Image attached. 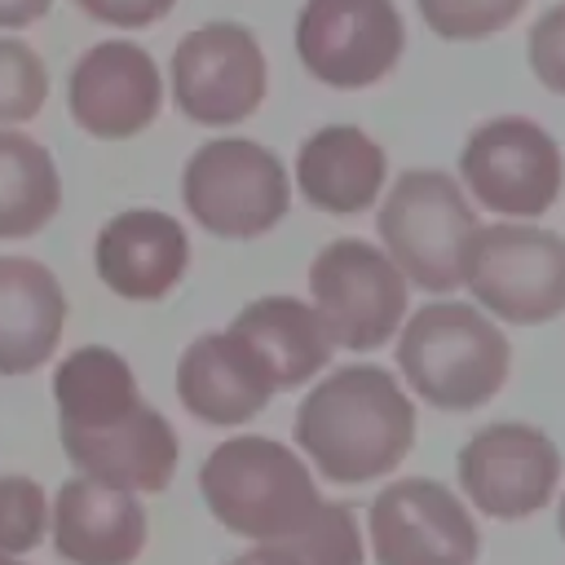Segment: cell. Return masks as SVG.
<instances>
[{
    "label": "cell",
    "mask_w": 565,
    "mask_h": 565,
    "mask_svg": "<svg viewBox=\"0 0 565 565\" xmlns=\"http://www.w3.org/2000/svg\"><path fill=\"white\" fill-rule=\"evenodd\" d=\"M296 446L335 486L388 477L415 446V402L393 371L353 362L318 380L296 406Z\"/></svg>",
    "instance_id": "1"
},
{
    "label": "cell",
    "mask_w": 565,
    "mask_h": 565,
    "mask_svg": "<svg viewBox=\"0 0 565 565\" xmlns=\"http://www.w3.org/2000/svg\"><path fill=\"white\" fill-rule=\"evenodd\" d=\"M397 331V371L437 411H477L508 384L512 344L477 305L433 300Z\"/></svg>",
    "instance_id": "2"
},
{
    "label": "cell",
    "mask_w": 565,
    "mask_h": 565,
    "mask_svg": "<svg viewBox=\"0 0 565 565\" xmlns=\"http://www.w3.org/2000/svg\"><path fill=\"white\" fill-rule=\"evenodd\" d=\"M199 494L230 534L252 543H287L322 503L309 463L291 446L256 433L230 437L203 459Z\"/></svg>",
    "instance_id": "3"
},
{
    "label": "cell",
    "mask_w": 565,
    "mask_h": 565,
    "mask_svg": "<svg viewBox=\"0 0 565 565\" xmlns=\"http://www.w3.org/2000/svg\"><path fill=\"white\" fill-rule=\"evenodd\" d=\"M477 212L459 185V177L441 168H406L393 177L375 234L402 278L419 291H455L463 282L468 243L477 234Z\"/></svg>",
    "instance_id": "4"
},
{
    "label": "cell",
    "mask_w": 565,
    "mask_h": 565,
    "mask_svg": "<svg viewBox=\"0 0 565 565\" xmlns=\"http://www.w3.org/2000/svg\"><path fill=\"white\" fill-rule=\"evenodd\" d=\"M181 203L216 238H260L291 212V177L269 146L212 137L181 168Z\"/></svg>",
    "instance_id": "5"
},
{
    "label": "cell",
    "mask_w": 565,
    "mask_h": 565,
    "mask_svg": "<svg viewBox=\"0 0 565 565\" xmlns=\"http://www.w3.org/2000/svg\"><path fill=\"white\" fill-rule=\"evenodd\" d=\"M463 287L499 322L543 327L565 313V234L534 221L477 225L463 260Z\"/></svg>",
    "instance_id": "6"
},
{
    "label": "cell",
    "mask_w": 565,
    "mask_h": 565,
    "mask_svg": "<svg viewBox=\"0 0 565 565\" xmlns=\"http://www.w3.org/2000/svg\"><path fill=\"white\" fill-rule=\"evenodd\" d=\"M309 296L335 349L371 353L397 335L411 282L384 247L366 238H331L309 260Z\"/></svg>",
    "instance_id": "7"
},
{
    "label": "cell",
    "mask_w": 565,
    "mask_h": 565,
    "mask_svg": "<svg viewBox=\"0 0 565 565\" xmlns=\"http://www.w3.org/2000/svg\"><path fill=\"white\" fill-rule=\"evenodd\" d=\"M459 181L481 207L512 221H534L561 199L565 154L543 124L525 115H494L468 132Z\"/></svg>",
    "instance_id": "8"
},
{
    "label": "cell",
    "mask_w": 565,
    "mask_h": 565,
    "mask_svg": "<svg viewBox=\"0 0 565 565\" xmlns=\"http://www.w3.org/2000/svg\"><path fill=\"white\" fill-rule=\"evenodd\" d=\"M168 79L185 119L203 128H230L256 115L265 102L269 66L260 40L243 22H207L177 40Z\"/></svg>",
    "instance_id": "9"
},
{
    "label": "cell",
    "mask_w": 565,
    "mask_h": 565,
    "mask_svg": "<svg viewBox=\"0 0 565 565\" xmlns=\"http://www.w3.org/2000/svg\"><path fill=\"white\" fill-rule=\"evenodd\" d=\"M406 49L393 0H305L296 13V57L327 88L380 84Z\"/></svg>",
    "instance_id": "10"
},
{
    "label": "cell",
    "mask_w": 565,
    "mask_h": 565,
    "mask_svg": "<svg viewBox=\"0 0 565 565\" xmlns=\"http://www.w3.org/2000/svg\"><path fill=\"white\" fill-rule=\"evenodd\" d=\"M366 534L375 565H472L481 552L468 503L433 477L388 481L371 499Z\"/></svg>",
    "instance_id": "11"
},
{
    "label": "cell",
    "mask_w": 565,
    "mask_h": 565,
    "mask_svg": "<svg viewBox=\"0 0 565 565\" xmlns=\"http://www.w3.org/2000/svg\"><path fill=\"white\" fill-rule=\"evenodd\" d=\"M459 490L468 503L494 521H521L552 503L561 486V450L556 441L521 419L477 428L459 455Z\"/></svg>",
    "instance_id": "12"
},
{
    "label": "cell",
    "mask_w": 565,
    "mask_h": 565,
    "mask_svg": "<svg viewBox=\"0 0 565 565\" xmlns=\"http://www.w3.org/2000/svg\"><path fill=\"white\" fill-rule=\"evenodd\" d=\"M66 106L75 128L97 141H128L163 110V75L132 40L88 44L66 75Z\"/></svg>",
    "instance_id": "13"
},
{
    "label": "cell",
    "mask_w": 565,
    "mask_h": 565,
    "mask_svg": "<svg viewBox=\"0 0 565 565\" xmlns=\"http://www.w3.org/2000/svg\"><path fill=\"white\" fill-rule=\"evenodd\" d=\"M93 269L124 300H163L190 269V234L172 212H115L93 243Z\"/></svg>",
    "instance_id": "14"
},
{
    "label": "cell",
    "mask_w": 565,
    "mask_h": 565,
    "mask_svg": "<svg viewBox=\"0 0 565 565\" xmlns=\"http://www.w3.org/2000/svg\"><path fill=\"white\" fill-rule=\"evenodd\" d=\"M57 437L79 477H93V481L128 490V494L168 490L177 459H181V441H177L172 424L150 402H141L132 415H124L106 428H88V433L57 428Z\"/></svg>",
    "instance_id": "15"
},
{
    "label": "cell",
    "mask_w": 565,
    "mask_h": 565,
    "mask_svg": "<svg viewBox=\"0 0 565 565\" xmlns=\"http://www.w3.org/2000/svg\"><path fill=\"white\" fill-rule=\"evenodd\" d=\"M53 552L66 565H132L146 547L150 521L137 494L93 477H66L49 508Z\"/></svg>",
    "instance_id": "16"
},
{
    "label": "cell",
    "mask_w": 565,
    "mask_h": 565,
    "mask_svg": "<svg viewBox=\"0 0 565 565\" xmlns=\"http://www.w3.org/2000/svg\"><path fill=\"white\" fill-rule=\"evenodd\" d=\"M274 393L265 362L230 327L199 335L177 362V397L207 428H238L256 419Z\"/></svg>",
    "instance_id": "17"
},
{
    "label": "cell",
    "mask_w": 565,
    "mask_h": 565,
    "mask_svg": "<svg viewBox=\"0 0 565 565\" xmlns=\"http://www.w3.org/2000/svg\"><path fill=\"white\" fill-rule=\"evenodd\" d=\"M388 181L384 146L358 124H327L309 132L296 150V185L309 207L327 216L371 212Z\"/></svg>",
    "instance_id": "18"
},
{
    "label": "cell",
    "mask_w": 565,
    "mask_h": 565,
    "mask_svg": "<svg viewBox=\"0 0 565 565\" xmlns=\"http://www.w3.org/2000/svg\"><path fill=\"white\" fill-rule=\"evenodd\" d=\"M66 331V291L31 256H0V375L40 371Z\"/></svg>",
    "instance_id": "19"
},
{
    "label": "cell",
    "mask_w": 565,
    "mask_h": 565,
    "mask_svg": "<svg viewBox=\"0 0 565 565\" xmlns=\"http://www.w3.org/2000/svg\"><path fill=\"white\" fill-rule=\"evenodd\" d=\"M238 340L252 344V353L265 362L274 388H300L331 362V335L313 305L296 296H260L243 305L230 322Z\"/></svg>",
    "instance_id": "20"
},
{
    "label": "cell",
    "mask_w": 565,
    "mask_h": 565,
    "mask_svg": "<svg viewBox=\"0 0 565 565\" xmlns=\"http://www.w3.org/2000/svg\"><path fill=\"white\" fill-rule=\"evenodd\" d=\"M53 402H57V428L88 433V428H106V424L132 415L146 397L137 388V375L124 362V353H115L106 344H84L57 362Z\"/></svg>",
    "instance_id": "21"
},
{
    "label": "cell",
    "mask_w": 565,
    "mask_h": 565,
    "mask_svg": "<svg viewBox=\"0 0 565 565\" xmlns=\"http://www.w3.org/2000/svg\"><path fill=\"white\" fill-rule=\"evenodd\" d=\"M62 207V177L35 137L0 128V243L40 234Z\"/></svg>",
    "instance_id": "22"
},
{
    "label": "cell",
    "mask_w": 565,
    "mask_h": 565,
    "mask_svg": "<svg viewBox=\"0 0 565 565\" xmlns=\"http://www.w3.org/2000/svg\"><path fill=\"white\" fill-rule=\"evenodd\" d=\"M300 565H362V525L349 503L322 499L300 534L282 543Z\"/></svg>",
    "instance_id": "23"
},
{
    "label": "cell",
    "mask_w": 565,
    "mask_h": 565,
    "mask_svg": "<svg viewBox=\"0 0 565 565\" xmlns=\"http://www.w3.org/2000/svg\"><path fill=\"white\" fill-rule=\"evenodd\" d=\"M44 97H49L44 57L18 35H0V128H18L35 119Z\"/></svg>",
    "instance_id": "24"
},
{
    "label": "cell",
    "mask_w": 565,
    "mask_h": 565,
    "mask_svg": "<svg viewBox=\"0 0 565 565\" xmlns=\"http://www.w3.org/2000/svg\"><path fill=\"white\" fill-rule=\"evenodd\" d=\"M49 534V494L35 477L9 472L0 477V552L26 556Z\"/></svg>",
    "instance_id": "25"
},
{
    "label": "cell",
    "mask_w": 565,
    "mask_h": 565,
    "mask_svg": "<svg viewBox=\"0 0 565 565\" xmlns=\"http://www.w3.org/2000/svg\"><path fill=\"white\" fill-rule=\"evenodd\" d=\"M530 0H415L424 26L441 40H486L508 31Z\"/></svg>",
    "instance_id": "26"
},
{
    "label": "cell",
    "mask_w": 565,
    "mask_h": 565,
    "mask_svg": "<svg viewBox=\"0 0 565 565\" xmlns=\"http://www.w3.org/2000/svg\"><path fill=\"white\" fill-rule=\"evenodd\" d=\"M525 62H530L534 79H539L547 93H561V97H565V0L552 4V9L530 26Z\"/></svg>",
    "instance_id": "27"
},
{
    "label": "cell",
    "mask_w": 565,
    "mask_h": 565,
    "mask_svg": "<svg viewBox=\"0 0 565 565\" xmlns=\"http://www.w3.org/2000/svg\"><path fill=\"white\" fill-rule=\"evenodd\" d=\"M93 22L102 26H119V31H141L154 26L159 18L172 13L177 0H75Z\"/></svg>",
    "instance_id": "28"
},
{
    "label": "cell",
    "mask_w": 565,
    "mask_h": 565,
    "mask_svg": "<svg viewBox=\"0 0 565 565\" xmlns=\"http://www.w3.org/2000/svg\"><path fill=\"white\" fill-rule=\"evenodd\" d=\"M53 9V0H0V31H22L40 22Z\"/></svg>",
    "instance_id": "29"
},
{
    "label": "cell",
    "mask_w": 565,
    "mask_h": 565,
    "mask_svg": "<svg viewBox=\"0 0 565 565\" xmlns=\"http://www.w3.org/2000/svg\"><path fill=\"white\" fill-rule=\"evenodd\" d=\"M230 565H300L282 543H256L252 552H243V556H234Z\"/></svg>",
    "instance_id": "30"
},
{
    "label": "cell",
    "mask_w": 565,
    "mask_h": 565,
    "mask_svg": "<svg viewBox=\"0 0 565 565\" xmlns=\"http://www.w3.org/2000/svg\"><path fill=\"white\" fill-rule=\"evenodd\" d=\"M556 530H561V539H565V494H561V512H556Z\"/></svg>",
    "instance_id": "31"
},
{
    "label": "cell",
    "mask_w": 565,
    "mask_h": 565,
    "mask_svg": "<svg viewBox=\"0 0 565 565\" xmlns=\"http://www.w3.org/2000/svg\"><path fill=\"white\" fill-rule=\"evenodd\" d=\"M0 565H22V561H18V556H4V552H0Z\"/></svg>",
    "instance_id": "32"
}]
</instances>
